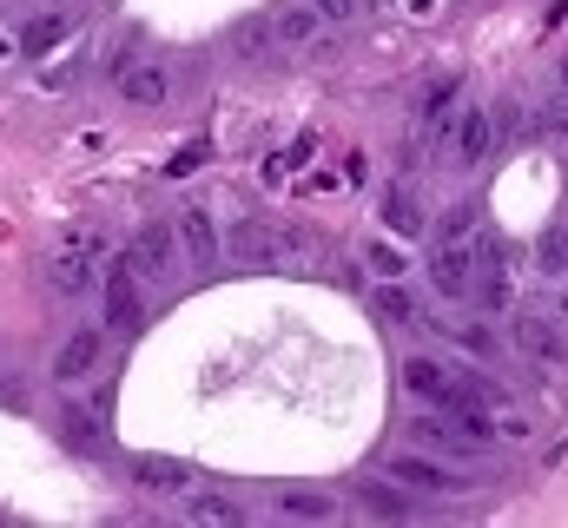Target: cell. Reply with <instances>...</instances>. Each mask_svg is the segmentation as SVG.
<instances>
[{"label":"cell","mask_w":568,"mask_h":528,"mask_svg":"<svg viewBox=\"0 0 568 528\" xmlns=\"http://www.w3.org/2000/svg\"><path fill=\"white\" fill-rule=\"evenodd\" d=\"M404 390L417 396V403H429V409H456V403L469 396L436 357H410V364H404Z\"/></svg>","instance_id":"1"},{"label":"cell","mask_w":568,"mask_h":528,"mask_svg":"<svg viewBox=\"0 0 568 528\" xmlns=\"http://www.w3.org/2000/svg\"><path fill=\"white\" fill-rule=\"evenodd\" d=\"M469 271H476V252H469L463 238H443V245L429 252V284H436L443 297H469V291H476Z\"/></svg>","instance_id":"2"},{"label":"cell","mask_w":568,"mask_h":528,"mask_svg":"<svg viewBox=\"0 0 568 528\" xmlns=\"http://www.w3.org/2000/svg\"><path fill=\"white\" fill-rule=\"evenodd\" d=\"M133 277H140L133 258L106 264V317H113L120 331H145V304H140V284H133Z\"/></svg>","instance_id":"3"},{"label":"cell","mask_w":568,"mask_h":528,"mask_svg":"<svg viewBox=\"0 0 568 528\" xmlns=\"http://www.w3.org/2000/svg\"><path fill=\"white\" fill-rule=\"evenodd\" d=\"M516 344H523L536 364H549V370H568V337H562V324H549V317L523 311V317H516Z\"/></svg>","instance_id":"4"},{"label":"cell","mask_w":568,"mask_h":528,"mask_svg":"<svg viewBox=\"0 0 568 528\" xmlns=\"http://www.w3.org/2000/svg\"><path fill=\"white\" fill-rule=\"evenodd\" d=\"M100 357H106V337H100V331H73V337L60 344V357H53V377H60V384H80V377L100 370Z\"/></svg>","instance_id":"5"},{"label":"cell","mask_w":568,"mask_h":528,"mask_svg":"<svg viewBox=\"0 0 568 528\" xmlns=\"http://www.w3.org/2000/svg\"><path fill=\"white\" fill-rule=\"evenodd\" d=\"M390 476H397L404 489H424V496H449V489H463V476L443 469V463H429V456H397Z\"/></svg>","instance_id":"6"},{"label":"cell","mask_w":568,"mask_h":528,"mask_svg":"<svg viewBox=\"0 0 568 528\" xmlns=\"http://www.w3.org/2000/svg\"><path fill=\"white\" fill-rule=\"evenodd\" d=\"M165 93H172V80H165L159 60H133V67L120 73V100H126V106H165Z\"/></svg>","instance_id":"7"},{"label":"cell","mask_w":568,"mask_h":528,"mask_svg":"<svg viewBox=\"0 0 568 528\" xmlns=\"http://www.w3.org/2000/svg\"><path fill=\"white\" fill-rule=\"evenodd\" d=\"M126 258H133V271H140L145 284H159V277L172 271V232H165V225H140V238H133Z\"/></svg>","instance_id":"8"},{"label":"cell","mask_w":568,"mask_h":528,"mask_svg":"<svg viewBox=\"0 0 568 528\" xmlns=\"http://www.w3.org/2000/svg\"><path fill=\"white\" fill-rule=\"evenodd\" d=\"M179 238H185L192 264H205V271H212V258H219V225H212V212H205V205H185V212H179Z\"/></svg>","instance_id":"9"},{"label":"cell","mask_w":568,"mask_h":528,"mask_svg":"<svg viewBox=\"0 0 568 528\" xmlns=\"http://www.w3.org/2000/svg\"><path fill=\"white\" fill-rule=\"evenodd\" d=\"M133 476H140L152 496H179V489L192 483V469H185L179 456H152V449H145V456H133Z\"/></svg>","instance_id":"10"},{"label":"cell","mask_w":568,"mask_h":528,"mask_svg":"<svg viewBox=\"0 0 568 528\" xmlns=\"http://www.w3.org/2000/svg\"><path fill=\"white\" fill-rule=\"evenodd\" d=\"M60 429H67V443H73L80 456H106V443H113V436L100 429V416H93V409H80V403H67V409H60Z\"/></svg>","instance_id":"11"},{"label":"cell","mask_w":568,"mask_h":528,"mask_svg":"<svg viewBox=\"0 0 568 528\" xmlns=\"http://www.w3.org/2000/svg\"><path fill=\"white\" fill-rule=\"evenodd\" d=\"M489 145H496V113H463V126H456V152H463V165H483L489 159Z\"/></svg>","instance_id":"12"},{"label":"cell","mask_w":568,"mask_h":528,"mask_svg":"<svg viewBox=\"0 0 568 528\" xmlns=\"http://www.w3.org/2000/svg\"><path fill=\"white\" fill-rule=\"evenodd\" d=\"M384 219H390L397 238H424V205L410 199V185H390L384 192Z\"/></svg>","instance_id":"13"},{"label":"cell","mask_w":568,"mask_h":528,"mask_svg":"<svg viewBox=\"0 0 568 528\" xmlns=\"http://www.w3.org/2000/svg\"><path fill=\"white\" fill-rule=\"evenodd\" d=\"M47 277H53V291H60V297H80V291L93 284V258H80V252H53Z\"/></svg>","instance_id":"14"},{"label":"cell","mask_w":568,"mask_h":528,"mask_svg":"<svg viewBox=\"0 0 568 528\" xmlns=\"http://www.w3.org/2000/svg\"><path fill=\"white\" fill-rule=\"evenodd\" d=\"M278 509L291 516V522H331V516H337V502H331L324 489H284Z\"/></svg>","instance_id":"15"},{"label":"cell","mask_w":568,"mask_h":528,"mask_svg":"<svg viewBox=\"0 0 568 528\" xmlns=\"http://www.w3.org/2000/svg\"><path fill=\"white\" fill-rule=\"evenodd\" d=\"M357 502H364L371 516H384V522H404V516H410V502H404L397 476H390V483H364V489H357Z\"/></svg>","instance_id":"16"},{"label":"cell","mask_w":568,"mask_h":528,"mask_svg":"<svg viewBox=\"0 0 568 528\" xmlns=\"http://www.w3.org/2000/svg\"><path fill=\"white\" fill-rule=\"evenodd\" d=\"M456 93H463V80H456V73H436V80L424 87V100H417V113H424L429 126H443L449 106H456Z\"/></svg>","instance_id":"17"},{"label":"cell","mask_w":568,"mask_h":528,"mask_svg":"<svg viewBox=\"0 0 568 528\" xmlns=\"http://www.w3.org/2000/svg\"><path fill=\"white\" fill-rule=\"evenodd\" d=\"M232 252H239V258H252V264H272V258H284V245L272 238V232H265V225H252V219H245V225L232 232Z\"/></svg>","instance_id":"18"},{"label":"cell","mask_w":568,"mask_h":528,"mask_svg":"<svg viewBox=\"0 0 568 528\" xmlns=\"http://www.w3.org/2000/svg\"><path fill=\"white\" fill-rule=\"evenodd\" d=\"M317 20H324L317 0H311V7H284L278 13V40L284 47H311V40H317Z\"/></svg>","instance_id":"19"},{"label":"cell","mask_w":568,"mask_h":528,"mask_svg":"<svg viewBox=\"0 0 568 528\" xmlns=\"http://www.w3.org/2000/svg\"><path fill=\"white\" fill-rule=\"evenodd\" d=\"M371 304H377V317H390V324H417V297H410L404 284H377Z\"/></svg>","instance_id":"20"},{"label":"cell","mask_w":568,"mask_h":528,"mask_svg":"<svg viewBox=\"0 0 568 528\" xmlns=\"http://www.w3.org/2000/svg\"><path fill=\"white\" fill-rule=\"evenodd\" d=\"M536 264H542V277H568V225H549L536 238Z\"/></svg>","instance_id":"21"},{"label":"cell","mask_w":568,"mask_h":528,"mask_svg":"<svg viewBox=\"0 0 568 528\" xmlns=\"http://www.w3.org/2000/svg\"><path fill=\"white\" fill-rule=\"evenodd\" d=\"M60 33H67V13H33V20L20 27V47H27V53H47Z\"/></svg>","instance_id":"22"},{"label":"cell","mask_w":568,"mask_h":528,"mask_svg":"<svg viewBox=\"0 0 568 528\" xmlns=\"http://www.w3.org/2000/svg\"><path fill=\"white\" fill-rule=\"evenodd\" d=\"M272 40H278V20H272V27H265V20H239V27H232V47H239L245 60H258Z\"/></svg>","instance_id":"23"},{"label":"cell","mask_w":568,"mask_h":528,"mask_svg":"<svg viewBox=\"0 0 568 528\" xmlns=\"http://www.w3.org/2000/svg\"><path fill=\"white\" fill-rule=\"evenodd\" d=\"M60 252H80V258H106V238H100L93 225H67V238H60Z\"/></svg>","instance_id":"24"},{"label":"cell","mask_w":568,"mask_h":528,"mask_svg":"<svg viewBox=\"0 0 568 528\" xmlns=\"http://www.w3.org/2000/svg\"><path fill=\"white\" fill-rule=\"evenodd\" d=\"M205 152H212V139H185V145L172 152V165H165V172H172V179H185V172H199V165H205Z\"/></svg>","instance_id":"25"},{"label":"cell","mask_w":568,"mask_h":528,"mask_svg":"<svg viewBox=\"0 0 568 528\" xmlns=\"http://www.w3.org/2000/svg\"><path fill=\"white\" fill-rule=\"evenodd\" d=\"M192 522H239V502H225V496H199V502H192Z\"/></svg>","instance_id":"26"},{"label":"cell","mask_w":568,"mask_h":528,"mask_svg":"<svg viewBox=\"0 0 568 528\" xmlns=\"http://www.w3.org/2000/svg\"><path fill=\"white\" fill-rule=\"evenodd\" d=\"M456 337H463V351H476V357H496V337H489L483 324H456Z\"/></svg>","instance_id":"27"},{"label":"cell","mask_w":568,"mask_h":528,"mask_svg":"<svg viewBox=\"0 0 568 528\" xmlns=\"http://www.w3.org/2000/svg\"><path fill=\"white\" fill-rule=\"evenodd\" d=\"M469 219H476L469 205H449V212H443V225H436V238H463V232H469Z\"/></svg>","instance_id":"28"},{"label":"cell","mask_w":568,"mask_h":528,"mask_svg":"<svg viewBox=\"0 0 568 528\" xmlns=\"http://www.w3.org/2000/svg\"><path fill=\"white\" fill-rule=\"evenodd\" d=\"M523 126V106H516V100H503V106H496V132H516Z\"/></svg>","instance_id":"29"},{"label":"cell","mask_w":568,"mask_h":528,"mask_svg":"<svg viewBox=\"0 0 568 528\" xmlns=\"http://www.w3.org/2000/svg\"><path fill=\"white\" fill-rule=\"evenodd\" d=\"M317 13H324V20H351V13H357V0H317Z\"/></svg>","instance_id":"30"},{"label":"cell","mask_w":568,"mask_h":528,"mask_svg":"<svg viewBox=\"0 0 568 528\" xmlns=\"http://www.w3.org/2000/svg\"><path fill=\"white\" fill-rule=\"evenodd\" d=\"M542 126H556V132H568V87H562V100H556V106H549V120H542Z\"/></svg>","instance_id":"31"},{"label":"cell","mask_w":568,"mask_h":528,"mask_svg":"<svg viewBox=\"0 0 568 528\" xmlns=\"http://www.w3.org/2000/svg\"><path fill=\"white\" fill-rule=\"evenodd\" d=\"M562 317H568V291H562Z\"/></svg>","instance_id":"32"},{"label":"cell","mask_w":568,"mask_h":528,"mask_svg":"<svg viewBox=\"0 0 568 528\" xmlns=\"http://www.w3.org/2000/svg\"><path fill=\"white\" fill-rule=\"evenodd\" d=\"M562 87H568V67H562Z\"/></svg>","instance_id":"33"}]
</instances>
